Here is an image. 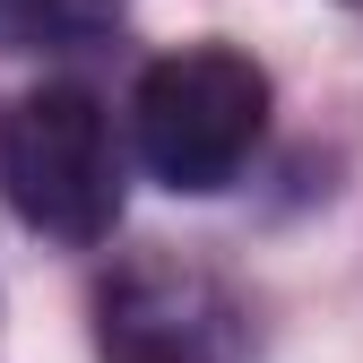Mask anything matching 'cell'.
<instances>
[{"mask_svg":"<svg viewBox=\"0 0 363 363\" xmlns=\"http://www.w3.org/2000/svg\"><path fill=\"white\" fill-rule=\"evenodd\" d=\"M216 320H225L216 286H199L191 268H173V259H147V268H121L104 286L96 346L113 363H199L216 346Z\"/></svg>","mask_w":363,"mask_h":363,"instance_id":"3957f363","label":"cell"},{"mask_svg":"<svg viewBox=\"0 0 363 363\" xmlns=\"http://www.w3.org/2000/svg\"><path fill=\"white\" fill-rule=\"evenodd\" d=\"M268 130V69L234 43H182L164 52L139 96H130V139L139 164L164 191H225Z\"/></svg>","mask_w":363,"mask_h":363,"instance_id":"6da1fadb","label":"cell"},{"mask_svg":"<svg viewBox=\"0 0 363 363\" xmlns=\"http://www.w3.org/2000/svg\"><path fill=\"white\" fill-rule=\"evenodd\" d=\"M0 199L18 208V225H35L69 251L104 242L121 225L113 113L86 86H35V96L0 104Z\"/></svg>","mask_w":363,"mask_h":363,"instance_id":"7a4b0ae2","label":"cell"},{"mask_svg":"<svg viewBox=\"0 0 363 363\" xmlns=\"http://www.w3.org/2000/svg\"><path fill=\"white\" fill-rule=\"evenodd\" d=\"M346 9H363V0H346Z\"/></svg>","mask_w":363,"mask_h":363,"instance_id":"5b68a950","label":"cell"},{"mask_svg":"<svg viewBox=\"0 0 363 363\" xmlns=\"http://www.w3.org/2000/svg\"><path fill=\"white\" fill-rule=\"evenodd\" d=\"M121 0H0V52H69L113 35Z\"/></svg>","mask_w":363,"mask_h":363,"instance_id":"277c9868","label":"cell"}]
</instances>
